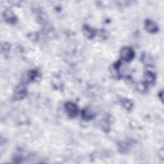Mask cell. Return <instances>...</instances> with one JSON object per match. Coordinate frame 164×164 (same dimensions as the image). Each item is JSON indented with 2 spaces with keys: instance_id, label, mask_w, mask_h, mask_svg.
I'll list each match as a JSON object with an SVG mask.
<instances>
[{
  "instance_id": "6da1fadb",
  "label": "cell",
  "mask_w": 164,
  "mask_h": 164,
  "mask_svg": "<svg viewBox=\"0 0 164 164\" xmlns=\"http://www.w3.org/2000/svg\"><path fill=\"white\" fill-rule=\"evenodd\" d=\"M121 57L123 60L131 61L134 57V51L131 47H124L121 51Z\"/></svg>"
},
{
  "instance_id": "7a4b0ae2",
  "label": "cell",
  "mask_w": 164,
  "mask_h": 164,
  "mask_svg": "<svg viewBox=\"0 0 164 164\" xmlns=\"http://www.w3.org/2000/svg\"><path fill=\"white\" fill-rule=\"evenodd\" d=\"M65 109L68 115L71 117H75L78 114V107L73 102H67L65 105Z\"/></svg>"
},
{
  "instance_id": "3957f363",
  "label": "cell",
  "mask_w": 164,
  "mask_h": 164,
  "mask_svg": "<svg viewBox=\"0 0 164 164\" xmlns=\"http://www.w3.org/2000/svg\"><path fill=\"white\" fill-rule=\"evenodd\" d=\"M26 95V88L23 85H20L17 87L14 92V99L16 100H20L25 97Z\"/></svg>"
},
{
  "instance_id": "277c9868",
  "label": "cell",
  "mask_w": 164,
  "mask_h": 164,
  "mask_svg": "<svg viewBox=\"0 0 164 164\" xmlns=\"http://www.w3.org/2000/svg\"><path fill=\"white\" fill-rule=\"evenodd\" d=\"M146 29L150 33H155L158 30V26L156 25L155 23L151 20H147L145 23Z\"/></svg>"
},
{
  "instance_id": "5b68a950",
  "label": "cell",
  "mask_w": 164,
  "mask_h": 164,
  "mask_svg": "<svg viewBox=\"0 0 164 164\" xmlns=\"http://www.w3.org/2000/svg\"><path fill=\"white\" fill-rule=\"evenodd\" d=\"M5 19H6V21H8L10 23H14L16 22V17L15 15L13 13L10 11L7 10L5 12Z\"/></svg>"
},
{
  "instance_id": "8992f818",
  "label": "cell",
  "mask_w": 164,
  "mask_h": 164,
  "mask_svg": "<svg viewBox=\"0 0 164 164\" xmlns=\"http://www.w3.org/2000/svg\"><path fill=\"white\" fill-rule=\"evenodd\" d=\"M144 79H145V81H146V84H147L149 85L153 84L154 83L155 79V74L153 73H152L151 72H147L145 74Z\"/></svg>"
},
{
  "instance_id": "52a82bcc",
  "label": "cell",
  "mask_w": 164,
  "mask_h": 164,
  "mask_svg": "<svg viewBox=\"0 0 164 164\" xmlns=\"http://www.w3.org/2000/svg\"><path fill=\"white\" fill-rule=\"evenodd\" d=\"M84 32L86 37L89 39L92 38L95 35V31L88 26H85L84 27Z\"/></svg>"
},
{
  "instance_id": "ba28073f",
  "label": "cell",
  "mask_w": 164,
  "mask_h": 164,
  "mask_svg": "<svg viewBox=\"0 0 164 164\" xmlns=\"http://www.w3.org/2000/svg\"><path fill=\"white\" fill-rule=\"evenodd\" d=\"M122 105L125 107V108L127 109H129L131 108L132 106V103L131 102V101L128 99H124L122 101Z\"/></svg>"
}]
</instances>
